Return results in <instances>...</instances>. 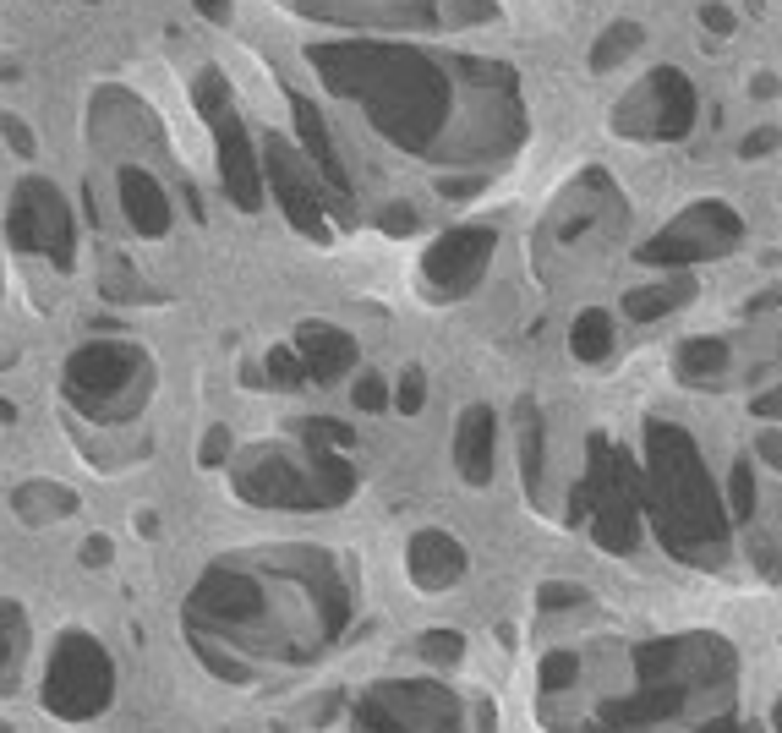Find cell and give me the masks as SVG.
<instances>
[{
	"instance_id": "cell-1",
	"label": "cell",
	"mask_w": 782,
	"mask_h": 733,
	"mask_svg": "<svg viewBox=\"0 0 782 733\" xmlns=\"http://www.w3.org/2000/svg\"><path fill=\"white\" fill-rule=\"evenodd\" d=\"M602 345H608V329H602V318H586V329H575V351L602 356Z\"/></svg>"
}]
</instances>
